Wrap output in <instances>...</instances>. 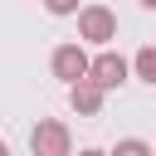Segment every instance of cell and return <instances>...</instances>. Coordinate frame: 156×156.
Instances as JSON below:
<instances>
[{"instance_id": "cell-1", "label": "cell", "mask_w": 156, "mask_h": 156, "mask_svg": "<svg viewBox=\"0 0 156 156\" xmlns=\"http://www.w3.org/2000/svg\"><path fill=\"white\" fill-rule=\"evenodd\" d=\"M78 39L83 44H98V49H107L112 39H117V15L107 10V5H83L78 10Z\"/></svg>"}, {"instance_id": "cell-2", "label": "cell", "mask_w": 156, "mask_h": 156, "mask_svg": "<svg viewBox=\"0 0 156 156\" xmlns=\"http://www.w3.org/2000/svg\"><path fill=\"white\" fill-rule=\"evenodd\" d=\"M29 151H34V156H73L68 122H58V117H44V122L29 132Z\"/></svg>"}, {"instance_id": "cell-3", "label": "cell", "mask_w": 156, "mask_h": 156, "mask_svg": "<svg viewBox=\"0 0 156 156\" xmlns=\"http://www.w3.org/2000/svg\"><path fill=\"white\" fill-rule=\"evenodd\" d=\"M49 68H54V78L58 83H78V78H88V49L83 44H58L54 49V58H49Z\"/></svg>"}, {"instance_id": "cell-4", "label": "cell", "mask_w": 156, "mask_h": 156, "mask_svg": "<svg viewBox=\"0 0 156 156\" xmlns=\"http://www.w3.org/2000/svg\"><path fill=\"white\" fill-rule=\"evenodd\" d=\"M88 83H98L102 93L122 88V83H127V58H122V54H112V49H102L98 58H88Z\"/></svg>"}, {"instance_id": "cell-5", "label": "cell", "mask_w": 156, "mask_h": 156, "mask_svg": "<svg viewBox=\"0 0 156 156\" xmlns=\"http://www.w3.org/2000/svg\"><path fill=\"white\" fill-rule=\"evenodd\" d=\"M102 98H107V93H102L98 83H88V78H78V83L68 88V107H73L78 117H98V112H102Z\"/></svg>"}, {"instance_id": "cell-6", "label": "cell", "mask_w": 156, "mask_h": 156, "mask_svg": "<svg viewBox=\"0 0 156 156\" xmlns=\"http://www.w3.org/2000/svg\"><path fill=\"white\" fill-rule=\"evenodd\" d=\"M127 73H136L141 83H156V49H151V44H141V49H136V58L127 63Z\"/></svg>"}, {"instance_id": "cell-7", "label": "cell", "mask_w": 156, "mask_h": 156, "mask_svg": "<svg viewBox=\"0 0 156 156\" xmlns=\"http://www.w3.org/2000/svg\"><path fill=\"white\" fill-rule=\"evenodd\" d=\"M107 156H156V151H151V141H141V136H122Z\"/></svg>"}, {"instance_id": "cell-8", "label": "cell", "mask_w": 156, "mask_h": 156, "mask_svg": "<svg viewBox=\"0 0 156 156\" xmlns=\"http://www.w3.org/2000/svg\"><path fill=\"white\" fill-rule=\"evenodd\" d=\"M49 15H78V0H44Z\"/></svg>"}, {"instance_id": "cell-9", "label": "cell", "mask_w": 156, "mask_h": 156, "mask_svg": "<svg viewBox=\"0 0 156 156\" xmlns=\"http://www.w3.org/2000/svg\"><path fill=\"white\" fill-rule=\"evenodd\" d=\"M78 156H107V151H102V146H83Z\"/></svg>"}, {"instance_id": "cell-10", "label": "cell", "mask_w": 156, "mask_h": 156, "mask_svg": "<svg viewBox=\"0 0 156 156\" xmlns=\"http://www.w3.org/2000/svg\"><path fill=\"white\" fill-rule=\"evenodd\" d=\"M136 5H146V10H156V0H136Z\"/></svg>"}, {"instance_id": "cell-11", "label": "cell", "mask_w": 156, "mask_h": 156, "mask_svg": "<svg viewBox=\"0 0 156 156\" xmlns=\"http://www.w3.org/2000/svg\"><path fill=\"white\" fill-rule=\"evenodd\" d=\"M0 156H10V146H5V141H0Z\"/></svg>"}]
</instances>
